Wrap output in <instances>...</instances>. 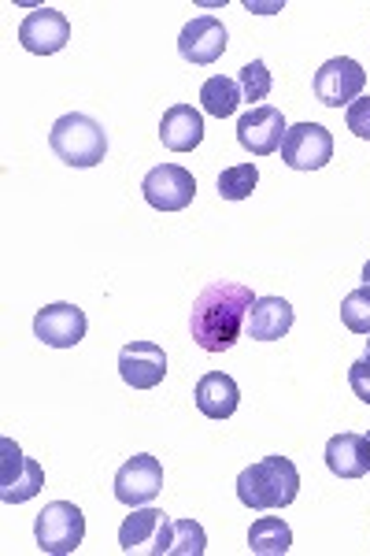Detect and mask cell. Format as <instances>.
I'll use <instances>...</instances> for the list:
<instances>
[{"label": "cell", "mask_w": 370, "mask_h": 556, "mask_svg": "<svg viewBox=\"0 0 370 556\" xmlns=\"http://www.w3.org/2000/svg\"><path fill=\"white\" fill-rule=\"evenodd\" d=\"M71 41V23L56 8H34L20 26V45L34 56H52Z\"/></svg>", "instance_id": "5bb4252c"}, {"label": "cell", "mask_w": 370, "mask_h": 556, "mask_svg": "<svg viewBox=\"0 0 370 556\" xmlns=\"http://www.w3.org/2000/svg\"><path fill=\"white\" fill-rule=\"evenodd\" d=\"M256 182H259L256 164H233L219 175V197L222 201H245L256 190Z\"/></svg>", "instance_id": "603a6c76"}, {"label": "cell", "mask_w": 370, "mask_h": 556, "mask_svg": "<svg viewBox=\"0 0 370 556\" xmlns=\"http://www.w3.org/2000/svg\"><path fill=\"white\" fill-rule=\"evenodd\" d=\"M248 549L256 556H285L293 549V531L285 519L278 516H259L248 531Z\"/></svg>", "instance_id": "ffe728a7"}, {"label": "cell", "mask_w": 370, "mask_h": 556, "mask_svg": "<svg viewBox=\"0 0 370 556\" xmlns=\"http://www.w3.org/2000/svg\"><path fill=\"white\" fill-rule=\"evenodd\" d=\"M285 130L289 127H285L282 108L259 104L238 119V146L245 152H252V156H270V152L282 149Z\"/></svg>", "instance_id": "8fae6325"}, {"label": "cell", "mask_w": 370, "mask_h": 556, "mask_svg": "<svg viewBox=\"0 0 370 556\" xmlns=\"http://www.w3.org/2000/svg\"><path fill=\"white\" fill-rule=\"evenodd\" d=\"M207 549V534L196 519H170V556H201Z\"/></svg>", "instance_id": "7402d4cb"}, {"label": "cell", "mask_w": 370, "mask_h": 556, "mask_svg": "<svg viewBox=\"0 0 370 556\" xmlns=\"http://www.w3.org/2000/svg\"><path fill=\"white\" fill-rule=\"evenodd\" d=\"M327 468L337 479H363L370 471V438L345 430V434H333L327 442Z\"/></svg>", "instance_id": "2e32d148"}, {"label": "cell", "mask_w": 370, "mask_h": 556, "mask_svg": "<svg viewBox=\"0 0 370 556\" xmlns=\"http://www.w3.org/2000/svg\"><path fill=\"white\" fill-rule=\"evenodd\" d=\"M86 312L78 304H44V308L34 316V338L52 349H75L86 338Z\"/></svg>", "instance_id": "7c38bea8"}, {"label": "cell", "mask_w": 370, "mask_h": 556, "mask_svg": "<svg viewBox=\"0 0 370 556\" xmlns=\"http://www.w3.org/2000/svg\"><path fill=\"white\" fill-rule=\"evenodd\" d=\"M34 542L49 556H67L86 542V516L71 501H52L34 519Z\"/></svg>", "instance_id": "277c9868"}, {"label": "cell", "mask_w": 370, "mask_h": 556, "mask_svg": "<svg viewBox=\"0 0 370 556\" xmlns=\"http://www.w3.org/2000/svg\"><path fill=\"white\" fill-rule=\"evenodd\" d=\"M49 149L67 167H97L107 156V134L97 119H89L82 112H71L52 123Z\"/></svg>", "instance_id": "3957f363"}, {"label": "cell", "mask_w": 370, "mask_h": 556, "mask_svg": "<svg viewBox=\"0 0 370 556\" xmlns=\"http://www.w3.org/2000/svg\"><path fill=\"white\" fill-rule=\"evenodd\" d=\"M170 545V519L164 508H133L119 527L123 553H152L164 556Z\"/></svg>", "instance_id": "30bf717a"}, {"label": "cell", "mask_w": 370, "mask_h": 556, "mask_svg": "<svg viewBox=\"0 0 370 556\" xmlns=\"http://www.w3.org/2000/svg\"><path fill=\"white\" fill-rule=\"evenodd\" d=\"M230 45V34L215 15H196L182 26L178 34V52H182L186 64H196V67H207L227 52Z\"/></svg>", "instance_id": "4fadbf2b"}, {"label": "cell", "mask_w": 370, "mask_h": 556, "mask_svg": "<svg viewBox=\"0 0 370 556\" xmlns=\"http://www.w3.org/2000/svg\"><path fill=\"white\" fill-rule=\"evenodd\" d=\"M293 319L296 312L285 298H256V304L248 308L245 330L256 342H278V338H285L293 330Z\"/></svg>", "instance_id": "e0dca14e"}, {"label": "cell", "mask_w": 370, "mask_h": 556, "mask_svg": "<svg viewBox=\"0 0 370 556\" xmlns=\"http://www.w3.org/2000/svg\"><path fill=\"white\" fill-rule=\"evenodd\" d=\"M348 386L363 405H370V353L363 356V361H356L348 367Z\"/></svg>", "instance_id": "4316f807"}, {"label": "cell", "mask_w": 370, "mask_h": 556, "mask_svg": "<svg viewBox=\"0 0 370 556\" xmlns=\"http://www.w3.org/2000/svg\"><path fill=\"white\" fill-rule=\"evenodd\" d=\"M333 160V134L319 123H296L285 130L282 164L293 172H319Z\"/></svg>", "instance_id": "52a82bcc"}, {"label": "cell", "mask_w": 370, "mask_h": 556, "mask_svg": "<svg viewBox=\"0 0 370 556\" xmlns=\"http://www.w3.org/2000/svg\"><path fill=\"white\" fill-rule=\"evenodd\" d=\"M160 141L170 152H193L204 141V115L193 104H170L160 119Z\"/></svg>", "instance_id": "ac0fdd59"}, {"label": "cell", "mask_w": 370, "mask_h": 556, "mask_svg": "<svg viewBox=\"0 0 370 556\" xmlns=\"http://www.w3.org/2000/svg\"><path fill=\"white\" fill-rule=\"evenodd\" d=\"M345 123H348V130L356 134V138L370 141V97H359V101L348 104Z\"/></svg>", "instance_id": "484cf974"}, {"label": "cell", "mask_w": 370, "mask_h": 556, "mask_svg": "<svg viewBox=\"0 0 370 556\" xmlns=\"http://www.w3.org/2000/svg\"><path fill=\"white\" fill-rule=\"evenodd\" d=\"M367 353H370V338H367Z\"/></svg>", "instance_id": "f1b7e54d"}, {"label": "cell", "mask_w": 370, "mask_h": 556, "mask_svg": "<svg viewBox=\"0 0 370 556\" xmlns=\"http://www.w3.org/2000/svg\"><path fill=\"white\" fill-rule=\"evenodd\" d=\"M315 97L319 104L327 108H341V104H352L363 97V86H367V71L356 64L352 56H333L327 60L319 71H315Z\"/></svg>", "instance_id": "ba28073f"}, {"label": "cell", "mask_w": 370, "mask_h": 556, "mask_svg": "<svg viewBox=\"0 0 370 556\" xmlns=\"http://www.w3.org/2000/svg\"><path fill=\"white\" fill-rule=\"evenodd\" d=\"M164 490V464L152 453H138L115 471V501L126 508H141L149 501H156V493Z\"/></svg>", "instance_id": "8992f818"}, {"label": "cell", "mask_w": 370, "mask_h": 556, "mask_svg": "<svg viewBox=\"0 0 370 556\" xmlns=\"http://www.w3.org/2000/svg\"><path fill=\"white\" fill-rule=\"evenodd\" d=\"M193 397H196V408H201L207 419H230L241 405V390L227 371H207L204 379L196 382Z\"/></svg>", "instance_id": "d6986e66"}, {"label": "cell", "mask_w": 370, "mask_h": 556, "mask_svg": "<svg viewBox=\"0 0 370 556\" xmlns=\"http://www.w3.org/2000/svg\"><path fill=\"white\" fill-rule=\"evenodd\" d=\"M367 438H370V434H367Z\"/></svg>", "instance_id": "f546056e"}, {"label": "cell", "mask_w": 370, "mask_h": 556, "mask_svg": "<svg viewBox=\"0 0 370 556\" xmlns=\"http://www.w3.org/2000/svg\"><path fill=\"white\" fill-rule=\"evenodd\" d=\"M363 286H370V260H367V267H363Z\"/></svg>", "instance_id": "83f0119b"}, {"label": "cell", "mask_w": 370, "mask_h": 556, "mask_svg": "<svg viewBox=\"0 0 370 556\" xmlns=\"http://www.w3.org/2000/svg\"><path fill=\"white\" fill-rule=\"evenodd\" d=\"M238 86H241V97H245L252 108H259V101H267L270 89H275V78H270L264 60H252V64L241 67Z\"/></svg>", "instance_id": "cb8c5ba5"}, {"label": "cell", "mask_w": 370, "mask_h": 556, "mask_svg": "<svg viewBox=\"0 0 370 556\" xmlns=\"http://www.w3.org/2000/svg\"><path fill=\"white\" fill-rule=\"evenodd\" d=\"M141 193L156 212H182L196 197V178L178 164H160L144 175Z\"/></svg>", "instance_id": "9c48e42d"}, {"label": "cell", "mask_w": 370, "mask_h": 556, "mask_svg": "<svg viewBox=\"0 0 370 556\" xmlns=\"http://www.w3.org/2000/svg\"><path fill=\"white\" fill-rule=\"evenodd\" d=\"M119 375L133 390H156L167 375V353L156 342H130L119 349Z\"/></svg>", "instance_id": "9a60e30c"}, {"label": "cell", "mask_w": 370, "mask_h": 556, "mask_svg": "<svg viewBox=\"0 0 370 556\" xmlns=\"http://www.w3.org/2000/svg\"><path fill=\"white\" fill-rule=\"evenodd\" d=\"M245 101L241 97V86L238 78H227V75H212L207 83L201 86V104L207 115H215V119H230L233 112H238V104Z\"/></svg>", "instance_id": "44dd1931"}, {"label": "cell", "mask_w": 370, "mask_h": 556, "mask_svg": "<svg viewBox=\"0 0 370 556\" xmlns=\"http://www.w3.org/2000/svg\"><path fill=\"white\" fill-rule=\"evenodd\" d=\"M301 493V471L289 456H264L238 475V501L252 513L285 508Z\"/></svg>", "instance_id": "7a4b0ae2"}, {"label": "cell", "mask_w": 370, "mask_h": 556, "mask_svg": "<svg viewBox=\"0 0 370 556\" xmlns=\"http://www.w3.org/2000/svg\"><path fill=\"white\" fill-rule=\"evenodd\" d=\"M341 319L352 334H367L370 338V286H359L352 290L345 301H341Z\"/></svg>", "instance_id": "d4e9b609"}, {"label": "cell", "mask_w": 370, "mask_h": 556, "mask_svg": "<svg viewBox=\"0 0 370 556\" xmlns=\"http://www.w3.org/2000/svg\"><path fill=\"white\" fill-rule=\"evenodd\" d=\"M44 486V468L30 456H23L12 438L0 442V501L4 505H23V501L38 497Z\"/></svg>", "instance_id": "5b68a950"}, {"label": "cell", "mask_w": 370, "mask_h": 556, "mask_svg": "<svg viewBox=\"0 0 370 556\" xmlns=\"http://www.w3.org/2000/svg\"><path fill=\"white\" fill-rule=\"evenodd\" d=\"M252 304H256V293L245 282L204 286L193 301V312H189V334L204 353H227L245 330Z\"/></svg>", "instance_id": "6da1fadb"}]
</instances>
